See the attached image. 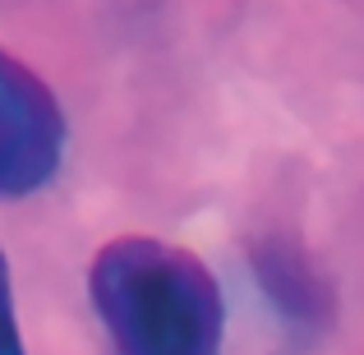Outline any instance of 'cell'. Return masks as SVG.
<instances>
[{
    "label": "cell",
    "instance_id": "cell-1",
    "mask_svg": "<svg viewBox=\"0 0 364 355\" xmlns=\"http://www.w3.org/2000/svg\"><path fill=\"white\" fill-rule=\"evenodd\" d=\"M88 295L116 355H222L226 300L198 254L152 235L97 249Z\"/></svg>",
    "mask_w": 364,
    "mask_h": 355
},
{
    "label": "cell",
    "instance_id": "cell-2",
    "mask_svg": "<svg viewBox=\"0 0 364 355\" xmlns=\"http://www.w3.org/2000/svg\"><path fill=\"white\" fill-rule=\"evenodd\" d=\"M65 161V111L23 60L0 46V198H28Z\"/></svg>",
    "mask_w": 364,
    "mask_h": 355
},
{
    "label": "cell",
    "instance_id": "cell-3",
    "mask_svg": "<svg viewBox=\"0 0 364 355\" xmlns=\"http://www.w3.org/2000/svg\"><path fill=\"white\" fill-rule=\"evenodd\" d=\"M0 355H28L23 337H18V319H14V291H9L5 254H0Z\"/></svg>",
    "mask_w": 364,
    "mask_h": 355
}]
</instances>
